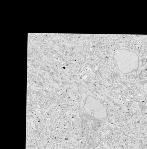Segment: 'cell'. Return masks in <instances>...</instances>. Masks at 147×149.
<instances>
[{"instance_id": "obj_1", "label": "cell", "mask_w": 147, "mask_h": 149, "mask_svg": "<svg viewBox=\"0 0 147 149\" xmlns=\"http://www.w3.org/2000/svg\"><path fill=\"white\" fill-rule=\"evenodd\" d=\"M114 58L122 73L128 74L138 68L139 57L134 51L126 49H117L114 52Z\"/></svg>"}, {"instance_id": "obj_2", "label": "cell", "mask_w": 147, "mask_h": 149, "mask_svg": "<svg viewBox=\"0 0 147 149\" xmlns=\"http://www.w3.org/2000/svg\"><path fill=\"white\" fill-rule=\"evenodd\" d=\"M143 90L144 93L147 97V82L144 84Z\"/></svg>"}]
</instances>
